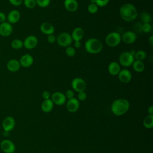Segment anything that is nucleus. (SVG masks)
Wrapping results in <instances>:
<instances>
[{
	"mask_svg": "<svg viewBox=\"0 0 153 153\" xmlns=\"http://www.w3.org/2000/svg\"><path fill=\"white\" fill-rule=\"evenodd\" d=\"M137 36L136 33L131 30L125 32L121 36V41L127 44H130L134 42Z\"/></svg>",
	"mask_w": 153,
	"mask_h": 153,
	"instance_id": "nucleus-12",
	"label": "nucleus"
},
{
	"mask_svg": "<svg viewBox=\"0 0 153 153\" xmlns=\"http://www.w3.org/2000/svg\"><path fill=\"white\" fill-rule=\"evenodd\" d=\"M118 77L119 80L121 82L124 84H127L131 80L132 75L129 70L127 69H123L120 70V72L118 74Z\"/></svg>",
	"mask_w": 153,
	"mask_h": 153,
	"instance_id": "nucleus-13",
	"label": "nucleus"
},
{
	"mask_svg": "<svg viewBox=\"0 0 153 153\" xmlns=\"http://www.w3.org/2000/svg\"><path fill=\"white\" fill-rule=\"evenodd\" d=\"M19 62L21 66L29 68L33 65V57L30 54H25L20 57Z\"/></svg>",
	"mask_w": 153,
	"mask_h": 153,
	"instance_id": "nucleus-17",
	"label": "nucleus"
},
{
	"mask_svg": "<svg viewBox=\"0 0 153 153\" xmlns=\"http://www.w3.org/2000/svg\"><path fill=\"white\" fill-rule=\"evenodd\" d=\"M20 13L17 10H13L10 11L7 16V20L8 22L11 25L17 23L20 20Z\"/></svg>",
	"mask_w": 153,
	"mask_h": 153,
	"instance_id": "nucleus-16",
	"label": "nucleus"
},
{
	"mask_svg": "<svg viewBox=\"0 0 153 153\" xmlns=\"http://www.w3.org/2000/svg\"><path fill=\"white\" fill-rule=\"evenodd\" d=\"M120 15L124 21L132 22L137 18L138 13L134 5L126 3L121 7L120 9Z\"/></svg>",
	"mask_w": 153,
	"mask_h": 153,
	"instance_id": "nucleus-1",
	"label": "nucleus"
},
{
	"mask_svg": "<svg viewBox=\"0 0 153 153\" xmlns=\"http://www.w3.org/2000/svg\"><path fill=\"white\" fill-rule=\"evenodd\" d=\"M130 108L129 102L125 99H118L113 102L111 105L112 113L116 116H121Z\"/></svg>",
	"mask_w": 153,
	"mask_h": 153,
	"instance_id": "nucleus-2",
	"label": "nucleus"
},
{
	"mask_svg": "<svg viewBox=\"0 0 153 153\" xmlns=\"http://www.w3.org/2000/svg\"><path fill=\"white\" fill-rule=\"evenodd\" d=\"M51 0H36V5L41 8H45L50 4Z\"/></svg>",
	"mask_w": 153,
	"mask_h": 153,
	"instance_id": "nucleus-30",
	"label": "nucleus"
},
{
	"mask_svg": "<svg viewBox=\"0 0 153 153\" xmlns=\"http://www.w3.org/2000/svg\"><path fill=\"white\" fill-rule=\"evenodd\" d=\"M0 54H1V53H0Z\"/></svg>",
	"mask_w": 153,
	"mask_h": 153,
	"instance_id": "nucleus-46",
	"label": "nucleus"
},
{
	"mask_svg": "<svg viewBox=\"0 0 153 153\" xmlns=\"http://www.w3.org/2000/svg\"><path fill=\"white\" fill-rule=\"evenodd\" d=\"M73 40L71 35L67 32L60 33L56 38V42L57 44L62 47H67L70 46Z\"/></svg>",
	"mask_w": 153,
	"mask_h": 153,
	"instance_id": "nucleus-5",
	"label": "nucleus"
},
{
	"mask_svg": "<svg viewBox=\"0 0 153 153\" xmlns=\"http://www.w3.org/2000/svg\"><path fill=\"white\" fill-rule=\"evenodd\" d=\"M40 30L42 33L48 35L53 34L55 31V29L54 26L51 23L47 22H45L41 25Z\"/></svg>",
	"mask_w": 153,
	"mask_h": 153,
	"instance_id": "nucleus-18",
	"label": "nucleus"
},
{
	"mask_svg": "<svg viewBox=\"0 0 153 153\" xmlns=\"http://www.w3.org/2000/svg\"><path fill=\"white\" fill-rule=\"evenodd\" d=\"M143 126L145 128L150 129L153 127V115H148L145 117L143 121Z\"/></svg>",
	"mask_w": 153,
	"mask_h": 153,
	"instance_id": "nucleus-25",
	"label": "nucleus"
},
{
	"mask_svg": "<svg viewBox=\"0 0 153 153\" xmlns=\"http://www.w3.org/2000/svg\"><path fill=\"white\" fill-rule=\"evenodd\" d=\"M146 57V54L143 50H139L136 51V53L134 56V59L137 60L143 61Z\"/></svg>",
	"mask_w": 153,
	"mask_h": 153,
	"instance_id": "nucleus-28",
	"label": "nucleus"
},
{
	"mask_svg": "<svg viewBox=\"0 0 153 153\" xmlns=\"http://www.w3.org/2000/svg\"><path fill=\"white\" fill-rule=\"evenodd\" d=\"M79 108V102L75 97L68 99L66 103L67 110L70 112H75Z\"/></svg>",
	"mask_w": 153,
	"mask_h": 153,
	"instance_id": "nucleus-15",
	"label": "nucleus"
},
{
	"mask_svg": "<svg viewBox=\"0 0 153 153\" xmlns=\"http://www.w3.org/2000/svg\"><path fill=\"white\" fill-rule=\"evenodd\" d=\"M65 96L66 98H67L68 99H72V98L74 97V93L73 90L69 89L66 91V93L65 94Z\"/></svg>",
	"mask_w": 153,
	"mask_h": 153,
	"instance_id": "nucleus-36",
	"label": "nucleus"
},
{
	"mask_svg": "<svg viewBox=\"0 0 153 153\" xmlns=\"http://www.w3.org/2000/svg\"><path fill=\"white\" fill-rule=\"evenodd\" d=\"M74 46L75 48H78L81 46V42L80 41H76L74 42Z\"/></svg>",
	"mask_w": 153,
	"mask_h": 153,
	"instance_id": "nucleus-42",
	"label": "nucleus"
},
{
	"mask_svg": "<svg viewBox=\"0 0 153 153\" xmlns=\"http://www.w3.org/2000/svg\"><path fill=\"white\" fill-rule=\"evenodd\" d=\"M134 60V57L130 53L129 51H124L119 56L120 64L124 67L131 66Z\"/></svg>",
	"mask_w": 153,
	"mask_h": 153,
	"instance_id": "nucleus-6",
	"label": "nucleus"
},
{
	"mask_svg": "<svg viewBox=\"0 0 153 153\" xmlns=\"http://www.w3.org/2000/svg\"><path fill=\"white\" fill-rule=\"evenodd\" d=\"M42 98L44 99V100H46V99H49L51 97V94H50V93L48 91H44L42 94Z\"/></svg>",
	"mask_w": 153,
	"mask_h": 153,
	"instance_id": "nucleus-41",
	"label": "nucleus"
},
{
	"mask_svg": "<svg viewBox=\"0 0 153 153\" xmlns=\"http://www.w3.org/2000/svg\"><path fill=\"white\" fill-rule=\"evenodd\" d=\"M7 20V16L4 12L0 11V23L6 22Z\"/></svg>",
	"mask_w": 153,
	"mask_h": 153,
	"instance_id": "nucleus-40",
	"label": "nucleus"
},
{
	"mask_svg": "<svg viewBox=\"0 0 153 153\" xmlns=\"http://www.w3.org/2000/svg\"><path fill=\"white\" fill-rule=\"evenodd\" d=\"M87 98V94L85 91H81V92H79L78 94V99L79 100L83 101L85 100Z\"/></svg>",
	"mask_w": 153,
	"mask_h": 153,
	"instance_id": "nucleus-38",
	"label": "nucleus"
},
{
	"mask_svg": "<svg viewBox=\"0 0 153 153\" xmlns=\"http://www.w3.org/2000/svg\"><path fill=\"white\" fill-rule=\"evenodd\" d=\"M23 3L24 5L29 9H33L36 5V0H23Z\"/></svg>",
	"mask_w": 153,
	"mask_h": 153,
	"instance_id": "nucleus-29",
	"label": "nucleus"
},
{
	"mask_svg": "<svg viewBox=\"0 0 153 153\" xmlns=\"http://www.w3.org/2000/svg\"><path fill=\"white\" fill-rule=\"evenodd\" d=\"M152 29L151 25L149 23H145L142 24V32L145 33L149 32Z\"/></svg>",
	"mask_w": 153,
	"mask_h": 153,
	"instance_id": "nucleus-33",
	"label": "nucleus"
},
{
	"mask_svg": "<svg viewBox=\"0 0 153 153\" xmlns=\"http://www.w3.org/2000/svg\"><path fill=\"white\" fill-rule=\"evenodd\" d=\"M85 50L90 54H97L100 53L103 48L101 41L94 38H90L85 42Z\"/></svg>",
	"mask_w": 153,
	"mask_h": 153,
	"instance_id": "nucleus-3",
	"label": "nucleus"
},
{
	"mask_svg": "<svg viewBox=\"0 0 153 153\" xmlns=\"http://www.w3.org/2000/svg\"><path fill=\"white\" fill-rule=\"evenodd\" d=\"M23 0H8L9 2L14 6H19L23 3Z\"/></svg>",
	"mask_w": 153,
	"mask_h": 153,
	"instance_id": "nucleus-39",
	"label": "nucleus"
},
{
	"mask_svg": "<svg viewBox=\"0 0 153 153\" xmlns=\"http://www.w3.org/2000/svg\"><path fill=\"white\" fill-rule=\"evenodd\" d=\"M148 42L149 43L150 45H153V36L152 35H151V36H150L149 37V38H148Z\"/></svg>",
	"mask_w": 153,
	"mask_h": 153,
	"instance_id": "nucleus-44",
	"label": "nucleus"
},
{
	"mask_svg": "<svg viewBox=\"0 0 153 153\" xmlns=\"http://www.w3.org/2000/svg\"><path fill=\"white\" fill-rule=\"evenodd\" d=\"M0 147L5 153H13L16 150L14 143L8 139L3 140L1 142Z\"/></svg>",
	"mask_w": 153,
	"mask_h": 153,
	"instance_id": "nucleus-9",
	"label": "nucleus"
},
{
	"mask_svg": "<svg viewBox=\"0 0 153 153\" xmlns=\"http://www.w3.org/2000/svg\"><path fill=\"white\" fill-rule=\"evenodd\" d=\"M64 7L69 12H75L78 8V2L76 0H65Z\"/></svg>",
	"mask_w": 153,
	"mask_h": 153,
	"instance_id": "nucleus-20",
	"label": "nucleus"
},
{
	"mask_svg": "<svg viewBox=\"0 0 153 153\" xmlns=\"http://www.w3.org/2000/svg\"><path fill=\"white\" fill-rule=\"evenodd\" d=\"M12 25L8 22L0 23V35L3 37H8L11 35L13 32Z\"/></svg>",
	"mask_w": 153,
	"mask_h": 153,
	"instance_id": "nucleus-10",
	"label": "nucleus"
},
{
	"mask_svg": "<svg viewBox=\"0 0 153 153\" xmlns=\"http://www.w3.org/2000/svg\"><path fill=\"white\" fill-rule=\"evenodd\" d=\"M140 19L141 22H143V23H149L151 20V16L149 14V13L146 11H143L142 12L140 15Z\"/></svg>",
	"mask_w": 153,
	"mask_h": 153,
	"instance_id": "nucleus-27",
	"label": "nucleus"
},
{
	"mask_svg": "<svg viewBox=\"0 0 153 153\" xmlns=\"http://www.w3.org/2000/svg\"><path fill=\"white\" fill-rule=\"evenodd\" d=\"M131 66L133 69L137 72H142L145 69V64L143 61L134 60Z\"/></svg>",
	"mask_w": 153,
	"mask_h": 153,
	"instance_id": "nucleus-24",
	"label": "nucleus"
},
{
	"mask_svg": "<svg viewBox=\"0 0 153 153\" xmlns=\"http://www.w3.org/2000/svg\"><path fill=\"white\" fill-rule=\"evenodd\" d=\"M88 11L91 14H95L98 11V6L95 3H90L87 8Z\"/></svg>",
	"mask_w": 153,
	"mask_h": 153,
	"instance_id": "nucleus-31",
	"label": "nucleus"
},
{
	"mask_svg": "<svg viewBox=\"0 0 153 153\" xmlns=\"http://www.w3.org/2000/svg\"><path fill=\"white\" fill-rule=\"evenodd\" d=\"M16 122L13 117L8 116L5 117L2 123V126L5 131L8 132L11 131L15 127Z\"/></svg>",
	"mask_w": 153,
	"mask_h": 153,
	"instance_id": "nucleus-14",
	"label": "nucleus"
},
{
	"mask_svg": "<svg viewBox=\"0 0 153 153\" xmlns=\"http://www.w3.org/2000/svg\"><path fill=\"white\" fill-rule=\"evenodd\" d=\"M53 106H54V103L50 99L44 100L42 102L41 105L42 111L45 113L51 112L53 108Z\"/></svg>",
	"mask_w": 153,
	"mask_h": 153,
	"instance_id": "nucleus-23",
	"label": "nucleus"
},
{
	"mask_svg": "<svg viewBox=\"0 0 153 153\" xmlns=\"http://www.w3.org/2000/svg\"><path fill=\"white\" fill-rule=\"evenodd\" d=\"M121 70L120 65L118 63L116 62H111L108 67V72L112 75H118V73Z\"/></svg>",
	"mask_w": 153,
	"mask_h": 153,
	"instance_id": "nucleus-22",
	"label": "nucleus"
},
{
	"mask_svg": "<svg viewBox=\"0 0 153 153\" xmlns=\"http://www.w3.org/2000/svg\"><path fill=\"white\" fill-rule=\"evenodd\" d=\"M133 29L136 32L141 33L142 32V25L140 23H137L133 26Z\"/></svg>",
	"mask_w": 153,
	"mask_h": 153,
	"instance_id": "nucleus-35",
	"label": "nucleus"
},
{
	"mask_svg": "<svg viewBox=\"0 0 153 153\" xmlns=\"http://www.w3.org/2000/svg\"><path fill=\"white\" fill-rule=\"evenodd\" d=\"M148 114H149V115H152V114H153V106L151 105V106H150L149 108H148Z\"/></svg>",
	"mask_w": 153,
	"mask_h": 153,
	"instance_id": "nucleus-43",
	"label": "nucleus"
},
{
	"mask_svg": "<svg viewBox=\"0 0 153 153\" xmlns=\"http://www.w3.org/2000/svg\"><path fill=\"white\" fill-rule=\"evenodd\" d=\"M129 52H130V53L134 57V54H135V53H136V51H135L134 50H131Z\"/></svg>",
	"mask_w": 153,
	"mask_h": 153,
	"instance_id": "nucleus-45",
	"label": "nucleus"
},
{
	"mask_svg": "<svg viewBox=\"0 0 153 153\" xmlns=\"http://www.w3.org/2000/svg\"><path fill=\"white\" fill-rule=\"evenodd\" d=\"M20 67L21 66L19 60L15 59H10L7 63V69L11 72H17L20 69Z\"/></svg>",
	"mask_w": 153,
	"mask_h": 153,
	"instance_id": "nucleus-19",
	"label": "nucleus"
},
{
	"mask_svg": "<svg viewBox=\"0 0 153 153\" xmlns=\"http://www.w3.org/2000/svg\"><path fill=\"white\" fill-rule=\"evenodd\" d=\"M47 41L50 43V44H53L56 41V37L53 34H51V35H47Z\"/></svg>",
	"mask_w": 153,
	"mask_h": 153,
	"instance_id": "nucleus-37",
	"label": "nucleus"
},
{
	"mask_svg": "<svg viewBox=\"0 0 153 153\" xmlns=\"http://www.w3.org/2000/svg\"><path fill=\"white\" fill-rule=\"evenodd\" d=\"M105 41L109 47H114L119 45L121 42V36L117 32H112L106 35Z\"/></svg>",
	"mask_w": 153,
	"mask_h": 153,
	"instance_id": "nucleus-4",
	"label": "nucleus"
},
{
	"mask_svg": "<svg viewBox=\"0 0 153 153\" xmlns=\"http://www.w3.org/2000/svg\"><path fill=\"white\" fill-rule=\"evenodd\" d=\"M71 35L73 41H81L84 36V31L82 28L77 27L73 30Z\"/></svg>",
	"mask_w": 153,
	"mask_h": 153,
	"instance_id": "nucleus-21",
	"label": "nucleus"
},
{
	"mask_svg": "<svg viewBox=\"0 0 153 153\" xmlns=\"http://www.w3.org/2000/svg\"><path fill=\"white\" fill-rule=\"evenodd\" d=\"M11 47L14 50H19L23 47V42L20 39H14L11 42Z\"/></svg>",
	"mask_w": 153,
	"mask_h": 153,
	"instance_id": "nucleus-26",
	"label": "nucleus"
},
{
	"mask_svg": "<svg viewBox=\"0 0 153 153\" xmlns=\"http://www.w3.org/2000/svg\"><path fill=\"white\" fill-rule=\"evenodd\" d=\"M23 47L28 50L33 49L36 47L38 43V39L35 35L27 36L23 41Z\"/></svg>",
	"mask_w": 153,
	"mask_h": 153,
	"instance_id": "nucleus-8",
	"label": "nucleus"
},
{
	"mask_svg": "<svg viewBox=\"0 0 153 153\" xmlns=\"http://www.w3.org/2000/svg\"><path fill=\"white\" fill-rule=\"evenodd\" d=\"M65 53L69 57H73L76 54V50L74 47H72L70 45V46L66 47Z\"/></svg>",
	"mask_w": 153,
	"mask_h": 153,
	"instance_id": "nucleus-32",
	"label": "nucleus"
},
{
	"mask_svg": "<svg viewBox=\"0 0 153 153\" xmlns=\"http://www.w3.org/2000/svg\"><path fill=\"white\" fill-rule=\"evenodd\" d=\"M109 2V0H95V4L100 7L106 6Z\"/></svg>",
	"mask_w": 153,
	"mask_h": 153,
	"instance_id": "nucleus-34",
	"label": "nucleus"
},
{
	"mask_svg": "<svg viewBox=\"0 0 153 153\" xmlns=\"http://www.w3.org/2000/svg\"><path fill=\"white\" fill-rule=\"evenodd\" d=\"M51 100L53 102V103L60 106L63 105L66 102V98L63 93L60 91H56L53 93V94L51 96Z\"/></svg>",
	"mask_w": 153,
	"mask_h": 153,
	"instance_id": "nucleus-11",
	"label": "nucleus"
},
{
	"mask_svg": "<svg viewBox=\"0 0 153 153\" xmlns=\"http://www.w3.org/2000/svg\"><path fill=\"white\" fill-rule=\"evenodd\" d=\"M71 86L75 91L79 93L85 91L87 87V84L85 80L82 78L76 77L72 79L71 82Z\"/></svg>",
	"mask_w": 153,
	"mask_h": 153,
	"instance_id": "nucleus-7",
	"label": "nucleus"
}]
</instances>
